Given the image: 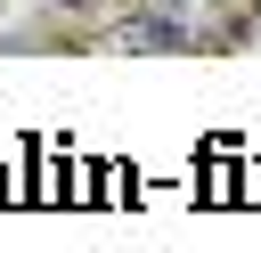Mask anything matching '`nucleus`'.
<instances>
[{
  "label": "nucleus",
  "mask_w": 261,
  "mask_h": 253,
  "mask_svg": "<svg viewBox=\"0 0 261 253\" xmlns=\"http://www.w3.org/2000/svg\"><path fill=\"white\" fill-rule=\"evenodd\" d=\"M122 49H188L179 8H139V16H122Z\"/></svg>",
  "instance_id": "obj_1"
},
{
  "label": "nucleus",
  "mask_w": 261,
  "mask_h": 253,
  "mask_svg": "<svg viewBox=\"0 0 261 253\" xmlns=\"http://www.w3.org/2000/svg\"><path fill=\"white\" fill-rule=\"evenodd\" d=\"M163 8H179V0H163Z\"/></svg>",
  "instance_id": "obj_2"
}]
</instances>
